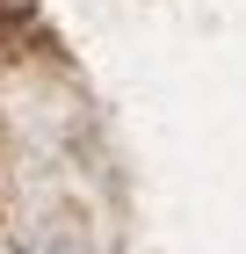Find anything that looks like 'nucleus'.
Wrapping results in <instances>:
<instances>
[{
	"label": "nucleus",
	"instance_id": "nucleus-1",
	"mask_svg": "<svg viewBox=\"0 0 246 254\" xmlns=\"http://www.w3.org/2000/svg\"><path fill=\"white\" fill-rule=\"evenodd\" d=\"M15 15H29V0H0V44H15Z\"/></svg>",
	"mask_w": 246,
	"mask_h": 254
}]
</instances>
